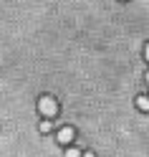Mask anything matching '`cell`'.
Instances as JSON below:
<instances>
[{
    "label": "cell",
    "instance_id": "6da1fadb",
    "mask_svg": "<svg viewBox=\"0 0 149 157\" xmlns=\"http://www.w3.org/2000/svg\"><path fill=\"white\" fill-rule=\"evenodd\" d=\"M38 112H41L46 119H51V117H56V112H58V101L53 99V96H41V99H38Z\"/></svg>",
    "mask_w": 149,
    "mask_h": 157
},
{
    "label": "cell",
    "instance_id": "277c9868",
    "mask_svg": "<svg viewBox=\"0 0 149 157\" xmlns=\"http://www.w3.org/2000/svg\"><path fill=\"white\" fill-rule=\"evenodd\" d=\"M41 132H51V119H43L41 122Z\"/></svg>",
    "mask_w": 149,
    "mask_h": 157
},
{
    "label": "cell",
    "instance_id": "52a82bcc",
    "mask_svg": "<svg viewBox=\"0 0 149 157\" xmlns=\"http://www.w3.org/2000/svg\"><path fill=\"white\" fill-rule=\"evenodd\" d=\"M84 157H94V152H86V155H84Z\"/></svg>",
    "mask_w": 149,
    "mask_h": 157
},
{
    "label": "cell",
    "instance_id": "8992f818",
    "mask_svg": "<svg viewBox=\"0 0 149 157\" xmlns=\"http://www.w3.org/2000/svg\"><path fill=\"white\" fill-rule=\"evenodd\" d=\"M144 56H147V61H149V43H147V51H144Z\"/></svg>",
    "mask_w": 149,
    "mask_h": 157
},
{
    "label": "cell",
    "instance_id": "ba28073f",
    "mask_svg": "<svg viewBox=\"0 0 149 157\" xmlns=\"http://www.w3.org/2000/svg\"><path fill=\"white\" fill-rule=\"evenodd\" d=\"M147 81H149V71H147Z\"/></svg>",
    "mask_w": 149,
    "mask_h": 157
},
{
    "label": "cell",
    "instance_id": "5b68a950",
    "mask_svg": "<svg viewBox=\"0 0 149 157\" xmlns=\"http://www.w3.org/2000/svg\"><path fill=\"white\" fill-rule=\"evenodd\" d=\"M66 157H81V152H78V150H76V147H71V150H68V152H66Z\"/></svg>",
    "mask_w": 149,
    "mask_h": 157
},
{
    "label": "cell",
    "instance_id": "3957f363",
    "mask_svg": "<svg viewBox=\"0 0 149 157\" xmlns=\"http://www.w3.org/2000/svg\"><path fill=\"white\" fill-rule=\"evenodd\" d=\"M136 106L142 112H149V96H136Z\"/></svg>",
    "mask_w": 149,
    "mask_h": 157
},
{
    "label": "cell",
    "instance_id": "7a4b0ae2",
    "mask_svg": "<svg viewBox=\"0 0 149 157\" xmlns=\"http://www.w3.org/2000/svg\"><path fill=\"white\" fill-rule=\"evenodd\" d=\"M56 140H58V144H68V142L73 140V129H71V127H63V129H58Z\"/></svg>",
    "mask_w": 149,
    "mask_h": 157
}]
</instances>
